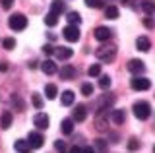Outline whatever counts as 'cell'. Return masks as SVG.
<instances>
[{"label": "cell", "instance_id": "1", "mask_svg": "<svg viewBox=\"0 0 155 153\" xmlns=\"http://www.w3.org/2000/svg\"><path fill=\"white\" fill-rule=\"evenodd\" d=\"M95 56L101 62H113L116 58V47L114 45H101L99 49H95Z\"/></svg>", "mask_w": 155, "mask_h": 153}, {"label": "cell", "instance_id": "9", "mask_svg": "<svg viewBox=\"0 0 155 153\" xmlns=\"http://www.w3.org/2000/svg\"><path fill=\"white\" fill-rule=\"evenodd\" d=\"M143 70H145V64H143L142 60H130L128 62V72H132L134 76L143 74Z\"/></svg>", "mask_w": 155, "mask_h": 153}, {"label": "cell", "instance_id": "8", "mask_svg": "<svg viewBox=\"0 0 155 153\" xmlns=\"http://www.w3.org/2000/svg\"><path fill=\"white\" fill-rule=\"evenodd\" d=\"M48 122H51V120H48V116H47L45 112H37L35 116H33V124H35L39 130H47Z\"/></svg>", "mask_w": 155, "mask_h": 153}, {"label": "cell", "instance_id": "11", "mask_svg": "<svg viewBox=\"0 0 155 153\" xmlns=\"http://www.w3.org/2000/svg\"><path fill=\"white\" fill-rule=\"evenodd\" d=\"M85 116H87V111H85L84 105H78L74 111H72V120H76V122L85 120Z\"/></svg>", "mask_w": 155, "mask_h": 153}, {"label": "cell", "instance_id": "31", "mask_svg": "<svg viewBox=\"0 0 155 153\" xmlns=\"http://www.w3.org/2000/svg\"><path fill=\"white\" fill-rule=\"evenodd\" d=\"M99 85H101L103 89L110 87V78H109V76H101V78H99Z\"/></svg>", "mask_w": 155, "mask_h": 153}, {"label": "cell", "instance_id": "22", "mask_svg": "<svg viewBox=\"0 0 155 153\" xmlns=\"http://www.w3.org/2000/svg\"><path fill=\"white\" fill-rule=\"evenodd\" d=\"M45 95H47V99H56V95H58V89H56V85L54 83H48L45 85Z\"/></svg>", "mask_w": 155, "mask_h": 153}, {"label": "cell", "instance_id": "21", "mask_svg": "<svg viewBox=\"0 0 155 153\" xmlns=\"http://www.w3.org/2000/svg\"><path fill=\"white\" fill-rule=\"evenodd\" d=\"M51 12H52V14H56V16H60V14L64 12V2H62V0H52V4H51Z\"/></svg>", "mask_w": 155, "mask_h": 153}, {"label": "cell", "instance_id": "39", "mask_svg": "<svg viewBox=\"0 0 155 153\" xmlns=\"http://www.w3.org/2000/svg\"><path fill=\"white\" fill-rule=\"evenodd\" d=\"M8 70V62H0V72H6Z\"/></svg>", "mask_w": 155, "mask_h": 153}, {"label": "cell", "instance_id": "6", "mask_svg": "<svg viewBox=\"0 0 155 153\" xmlns=\"http://www.w3.org/2000/svg\"><path fill=\"white\" fill-rule=\"evenodd\" d=\"M27 143L31 145V149H39V147H43V143H45V138H43L41 132H29Z\"/></svg>", "mask_w": 155, "mask_h": 153}, {"label": "cell", "instance_id": "16", "mask_svg": "<svg viewBox=\"0 0 155 153\" xmlns=\"http://www.w3.org/2000/svg\"><path fill=\"white\" fill-rule=\"evenodd\" d=\"M14 149H16L18 153H29L31 151V145H29L25 140H16L14 142Z\"/></svg>", "mask_w": 155, "mask_h": 153}, {"label": "cell", "instance_id": "27", "mask_svg": "<svg viewBox=\"0 0 155 153\" xmlns=\"http://www.w3.org/2000/svg\"><path fill=\"white\" fill-rule=\"evenodd\" d=\"M31 101H33V107H35L37 111H41V109H43V97L39 93H33L31 95Z\"/></svg>", "mask_w": 155, "mask_h": 153}, {"label": "cell", "instance_id": "19", "mask_svg": "<svg viewBox=\"0 0 155 153\" xmlns=\"http://www.w3.org/2000/svg\"><path fill=\"white\" fill-rule=\"evenodd\" d=\"M41 70L45 72L47 76H51V74H54V72H56V64H54L52 60H45V62L41 64Z\"/></svg>", "mask_w": 155, "mask_h": 153}, {"label": "cell", "instance_id": "35", "mask_svg": "<svg viewBox=\"0 0 155 153\" xmlns=\"http://www.w3.org/2000/svg\"><path fill=\"white\" fill-rule=\"evenodd\" d=\"M54 149L58 153H66V145H64V142H54Z\"/></svg>", "mask_w": 155, "mask_h": 153}, {"label": "cell", "instance_id": "18", "mask_svg": "<svg viewBox=\"0 0 155 153\" xmlns=\"http://www.w3.org/2000/svg\"><path fill=\"white\" fill-rule=\"evenodd\" d=\"M60 130H62V134H72L74 132V120L72 118H64L60 124Z\"/></svg>", "mask_w": 155, "mask_h": 153}, {"label": "cell", "instance_id": "26", "mask_svg": "<svg viewBox=\"0 0 155 153\" xmlns=\"http://www.w3.org/2000/svg\"><path fill=\"white\" fill-rule=\"evenodd\" d=\"M45 23H47L48 27H54L56 23H58V16H56V14H52V12H48L47 18H45Z\"/></svg>", "mask_w": 155, "mask_h": 153}, {"label": "cell", "instance_id": "29", "mask_svg": "<svg viewBox=\"0 0 155 153\" xmlns=\"http://www.w3.org/2000/svg\"><path fill=\"white\" fill-rule=\"evenodd\" d=\"M85 6L87 8H103V0H85Z\"/></svg>", "mask_w": 155, "mask_h": 153}, {"label": "cell", "instance_id": "7", "mask_svg": "<svg viewBox=\"0 0 155 153\" xmlns=\"http://www.w3.org/2000/svg\"><path fill=\"white\" fill-rule=\"evenodd\" d=\"M93 35H95V39L97 41H101V43H105V41H109L110 37H113V31L109 29V27H97V29L93 31Z\"/></svg>", "mask_w": 155, "mask_h": 153}, {"label": "cell", "instance_id": "12", "mask_svg": "<svg viewBox=\"0 0 155 153\" xmlns=\"http://www.w3.org/2000/svg\"><path fill=\"white\" fill-rule=\"evenodd\" d=\"M58 74H60V80H74L76 68H74V66H70V64H64V66H62V70L58 72Z\"/></svg>", "mask_w": 155, "mask_h": 153}, {"label": "cell", "instance_id": "23", "mask_svg": "<svg viewBox=\"0 0 155 153\" xmlns=\"http://www.w3.org/2000/svg\"><path fill=\"white\" fill-rule=\"evenodd\" d=\"M66 20H68V23H70V25H80V23H81V16H80L78 12H70Z\"/></svg>", "mask_w": 155, "mask_h": 153}, {"label": "cell", "instance_id": "40", "mask_svg": "<svg viewBox=\"0 0 155 153\" xmlns=\"http://www.w3.org/2000/svg\"><path fill=\"white\" fill-rule=\"evenodd\" d=\"M70 153H81V147H78V145L70 147Z\"/></svg>", "mask_w": 155, "mask_h": 153}, {"label": "cell", "instance_id": "15", "mask_svg": "<svg viewBox=\"0 0 155 153\" xmlns=\"http://www.w3.org/2000/svg\"><path fill=\"white\" fill-rule=\"evenodd\" d=\"M110 118H113L114 124H124V120H126V112L122 111V109H114V111L110 112Z\"/></svg>", "mask_w": 155, "mask_h": 153}, {"label": "cell", "instance_id": "41", "mask_svg": "<svg viewBox=\"0 0 155 153\" xmlns=\"http://www.w3.org/2000/svg\"><path fill=\"white\" fill-rule=\"evenodd\" d=\"M122 4H128V0H122Z\"/></svg>", "mask_w": 155, "mask_h": 153}, {"label": "cell", "instance_id": "2", "mask_svg": "<svg viewBox=\"0 0 155 153\" xmlns=\"http://www.w3.org/2000/svg\"><path fill=\"white\" fill-rule=\"evenodd\" d=\"M132 111H134V116L138 120H147L149 114H151V107H149L147 101H138V103H134Z\"/></svg>", "mask_w": 155, "mask_h": 153}, {"label": "cell", "instance_id": "36", "mask_svg": "<svg viewBox=\"0 0 155 153\" xmlns=\"http://www.w3.org/2000/svg\"><path fill=\"white\" fill-rule=\"evenodd\" d=\"M0 2H2V8H4V10H10V8H12V4H14V0H0Z\"/></svg>", "mask_w": 155, "mask_h": 153}, {"label": "cell", "instance_id": "20", "mask_svg": "<svg viewBox=\"0 0 155 153\" xmlns=\"http://www.w3.org/2000/svg\"><path fill=\"white\" fill-rule=\"evenodd\" d=\"M142 10H143L145 16H153V14H155V2H151V0L142 2Z\"/></svg>", "mask_w": 155, "mask_h": 153}, {"label": "cell", "instance_id": "37", "mask_svg": "<svg viewBox=\"0 0 155 153\" xmlns=\"http://www.w3.org/2000/svg\"><path fill=\"white\" fill-rule=\"evenodd\" d=\"M43 50H45V54H54V47H52V45H45Z\"/></svg>", "mask_w": 155, "mask_h": 153}, {"label": "cell", "instance_id": "34", "mask_svg": "<svg viewBox=\"0 0 155 153\" xmlns=\"http://www.w3.org/2000/svg\"><path fill=\"white\" fill-rule=\"evenodd\" d=\"M143 25L147 27V29H151V27H155V20L151 16H147V18H143Z\"/></svg>", "mask_w": 155, "mask_h": 153}, {"label": "cell", "instance_id": "32", "mask_svg": "<svg viewBox=\"0 0 155 153\" xmlns=\"http://www.w3.org/2000/svg\"><path fill=\"white\" fill-rule=\"evenodd\" d=\"M138 147H140V142L136 140V138H130V140H128V149L130 151H136Z\"/></svg>", "mask_w": 155, "mask_h": 153}, {"label": "cell", "instance_id": "33", "mask_svg": "<svg viewBox=\"0 0 155 153\" xmlns=\"http://www.w3.org/2000/svg\"><path fill=\"white\" fill-rule=\"evenodd\" d=\"M2 45H4V49H8V50H10V49H14V47H16V41H14L12 37H8V39H4V41H2Z\"/></svg>", "mask_w": 155, "mask_h": 153}, {"label": "cell", "instance_id": "3", "mask_svg": "<svg viewBox=\"0 0 155 153\" xmlns=\"http://www.w3.org/2000/svg\"><path fill=\"white\" fill-rule=\"evenodd\" d=\"M8 25L12 31H23L27 27V18L23 14H14V16H10Z\"/></svg>", "mask_w": 155, "mask_h": 153}, {"label": "cell", "instance_id": "30", "mask_svg": "<svg viewBox=\"0 0 155 153\" xmlns=\"http://www.w3.org/2000/svg\"><path fill=\"white\" fill-rule=\"evenodd\" d=\"M81 93H84L85 97H91V95H93V85H91V83H84V85H81Z\"/></svg>", "mask_w": 155, "mask_h": 153}, {"label": "cell", "instance_id": "14", "mask_svg": "<svg viewBox=\"0 0 155 153\" xmlns=\"http://www.w3.org/2000/svg\"><path fill=\"white\" fill-rule=\"evenodd\" d=\"M136 47H138V50L147 52L149 49H151V41H149L147 37H138V39H136Z\"/></svg>", "mask_w": 155, "mask_h": 153}, {"label": "cell", "instance_id": "17", "mask_svg": "<svg viewBox=\"0 0 155 153\" xmlns=\"http://www.w3.org/2000/svg\"><path fill=\"white\" fill-rule=\"evenodd\" d=\"M12 118H14L12 112H10V111H4L2 116H0V126H2L4 130H8V128L12 126Z\"/></svg>", "mask_w": 155, "mask_h": 153}, {"label": "cell", "instance_id": "5", "mask_svg": "<svg viewBox=\"0 0 155 153\" xmlns=\"http://www.w3.org/2000/svg\"><path fill=\"white\" fill-rule=\"evenodd\" d=\"M62 37H64L68 43H76L80 39V27L78 25H66L64 31H62Z\"/></svg>", "mask_w": 155, "mask_h": 153}, {"label": "cell", "instance_id": "10", "mask_svg": "<svg viewBox=\"0 0 155 153\" xmlns=\"http://www.w3.org/2000/svg\"><path fill=\"white\" fill-rule=\"evenodd\" d=\"M95 128L99 132H105L109 128V116L105 112H97V120H95Z\"/></svg>", "mask_w": 155, "mask_h": 153}, {"label": "cell", "instance_id": "13", "mask_svg": "<svg viewBox=\"0 0 155 153\" xmlns=\"http://www.w3.org/2000/svg\"><path fill=\"white\" fill-rule=\"evenodd\" d=\"M54 54H56L60 60H68V58H72L74 50L68 49V47H58V49H54Z\"/></svg>", "mask_w": 155, "mask_h": 153}, {"label": "cell", "instance_id": "42", "mask_svg": "<svg viewBox=\"0 0 155 153\" xmlns=\"http://www.w3.org/2000/svg\"><path fill=\"white\" fill-rule=\"evenodd\" d=\"M153 153H155V145H153Z\"/></svg>", "mask_w": 155, "mask_h": 153}, {"label": "cell", "instance_id": "38", "mask_svg": "<svg viewBox=\"0 0 155 153\" xmlns=\"http://www.w3.org/2000/svg\"><path fill=\"white\" fill-rule=\"evenodd\" d=\"M81 153H95V147L85 145V147H81Z\"/></svg>", "mask_w": 155, "mask_h": 153}, {"label": "cell", "instance_id": "24", "mask_svg": "<svg viewBox=\"0 0 155 153\" xmlns=\"http://www.w3.org/2000/svg\"><path fill=\"white\" fill-rule=\"evenodd\" d=\"M72 103H74V91L68 89V91L62 93V105H64V107H70Z\"/></svg>", "mask_w": 155, "mask_h": 153}, {"label": "cell", "instance_id": "25", "mask_svg": "<svg viewBox=\"0 0 155 153\" xmlns=\"http://www.w3.org/2000/svg\"><path fill=\"white\" fill-rule=\"evenodd\" d=\"M105 18H109V20H116V18H118V8H116V6L105 8Z\"/></svg>", "mask_w": 155, "mask_h": 153}, {"label": "cell", "instance_id": "28", "mask_svg": "<svg viewBox=\"0 0 155 153\" xmlns=\"http://www.w3.org/2000/svg\"><path fill=\"white\" fill-rule=\"evenodd\" d=\"M87 74H89L91 78L99 76V74H101V64H91V66H89V70H87Z\"/></svg>", "mask_w": 155, "mask_h": 153}, {"label": "cell", "instance_id": "4", "mask_svg": "<svg viewBox=\"0 0 155 153\" xmlns=\"http://www.w3.org/2000/svg\"><path fill=\"white\" fill-rule=\"evenodd\" d=\"M130 87H132L134 91H147V89L151 87V82H149L147 78H143V76H134V78L130 80Z\"/></svg>", "mask_w": 155, "mask_h": 153}]
</instances>
